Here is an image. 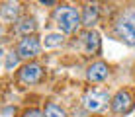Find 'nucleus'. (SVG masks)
<instances>
[{
  "label": "nucleus",
  "instance_id": "f257e3e1",
  "mask_svg": "<svg viewBox=\"0 0 135 117\" xmlns=\"http://www.w3.org/2000/svg\"><path fill=\"white\" fill-rule=\"evenodd\" d=\"M55 22L63 33H73L80 23V14L73 6H59L55 12Z\"/></svg>",
  "mask_w": 135,
  "mask_h": 117
},
{
  "label": "nucleus",
  "instance_id": "f03ea898",
  "mask_svg": "<svg viewBox=\"0 0 135 117\" xmlns=\"http://www.w3.org/2000/svg\"><path fill=\"white\" fill-rule=\"evenodd\" d=\"M115 33L127 45H135V8L123 12L115 22Z\"/></svg>",
  "mask_w": 135,
  "mask_h": 117
},
{
  "label": "nucleus",
  "instance_id": "7ed1b4c3",
  "mask_svg": "<svg viewBox=\"0 0 135 117\" xmlns=\"http://www.w3.org/2000/svg\"><path fill=\"white\" fill-rule=\"evenodd\" d=\"M82 101H84V107L88 111H100L106 105V101H108V92L106 90H90V92H86Z\"/></svg>",
  "mask_w": 135,
  "mask_h": 117
},
{
  "label": "nucleus",
  "instance_id": "20e7f679",
  "mask_svg": "<svg viewBox=\"0 0 135 117\" xmlns=\"http://www.w3.org/2000/svg\"><path fill=\"white\" fill-rule=\"evenodd\" d=\"M131 107H133V96L129 92L119 90L112 98V109H114L115 113H127Z\"/></svg>",
  "mask_w": 135,
  "mask_h": 117
},
{
  "label": "nucleus",
  "instance_id": "39448f33",
  "mask_svg": "<svg viewBox=\"0 0 135 117\" xmlns=\"http://www.w3.org/2000/svg\"><path fill=\"white\" fill-rule=\"evenodd\" d=\"M39 49H41V45H39V41H37L33 35L24 37V39L20 41V45H18V57L31 59V57H35V55L39 53Z\"/></svg>",
  "mask_w": 135,
  "mask_h": 117
},
{
  "label": "nucleus",
  "instance_id": "423d86ee",
  "mask_svg": "<svg viewBox=\"0 0 135 117\" xmlns=\"http://www.w3.org/2000/svg\"><path fill=\"white\" fill-rule=\"evenodd\" d=\"M41 74H43V70H41L39 64L30 63V64H26V67L20 70V80L24 84H35V82L41 80Z\"/></svg>",
  "mask_w": 135,
  "mask_h": 117
},
{
  "label": "nucleus",
  "instance_id": "0eeeda50",
  "mask_svg": "<svg viewBox=\"0 0 135 117\" xmlns=\"http://www.w3.org/2000/svg\"><path fill=\"white\" fill-rule=\"evenodd\" d=\"M88 80L92 82H102L108 78V64L106 63H94L88 67V72H86Z\"/></svg>",
  "mask_w": 135,
  "mask_h": 117
},
{
  "label": "nucleus",
  "instance_id": "6e6552de",
  "mask_svg": "<svg viewBox=\"0 0 135 117\" xmlns=\"http://www.w3.org/2000/svg\"><path fill=\"white\" fill-rule=\"evenodd\" d=\"M82 43H84V51L86 53H98L100 51V35L96 33L94 29H88L84 35H82Z\"/></svg>",
  "mask_w": 135,
  "mask_h": 117
},
{
  "label": "nucleus",
  "instance_id": "1a4fd4ad",
  "mask_svg": "<svg viewBox=\"0 0 135 117\" xmlns=\"http://www.w3.org/2000/svg\"><path fill=\"white\" fill-rule=\"evenodd\" d=\"M98 6H86L84 8V12H82V18H80V22H82V26H86L88 29H92L94 27V23L98 22Z\"/></svg>",
  "mask_w": 135,
  "mask_h": 117
},
{
  "label": "nucleus",
  "instance_id": "9d476101",
  "mask_svg": "<svg viewBox=\"0 0 135 117\" xmlns=\"http://www.w3.org/2000/svg\"><path fill=\"white\" fill-rule=\"evenodd\" d=\"M35 20L33 18H26V20H22L20 23L16 26V31L18 33H22V35H26V37H30V33H33L35 31Z\"/></svg>",
  "mask_w": 135,
  "mask_h": 117
},
{
  "label": "nucleus",
  "instance_id": "9b49d317",
  "mask_svg": "<svg viewBox=\"0 0 135 117\" xmlns=\"http://www.w3.org/2000/svg\"><path fill=\"white\" fill-rule=\"evenodd\" d=\"M0 14H2L6 20H14V18H18V14H20V4H14V2L4 4V6L0 8Z\"/></svg>",
  "mask_w": 135,
  "mask_h": 117
},
{
  "label": "nucleus",
  "instance_id": "f8f14e48",
  "mask_svg": "<svg viewBox=\"0 0 135 117\" xmlns=\"http://www.w3.org/2000/svg\"><path fill=\"white\" fill-rule=\"evenodd\" d=\"M45 117H67V113H65L59 105L49 104L47 107H45Z\"/></svg>",
  "mask_w": 135,
  "mask_h": 117
},
{
  "label": "nucleus",
  "instance_id": "ddd939ff",
  "mask_svg": "<svg viewBox=\"0 0 135 117\" xmlns=\"http://www.w3.org/2000/svg\"><path fill=\"white\" fill-rule=\"evenodd\" d=\"M63 43V35L61 33H49L45 35V47H57Z\"/></svg>",
  "mask_w": 135,
  "mask_h": 117
},
{
  "label": "nucleus",
  "instance_id": "4468645a",
  "mask_svg": "<svg viewBox=\"0 0 135 117\" xmlns=\"http://www.w3.org/2000/svg\"><path fill=\"white\" fill-rule=\"evenodd\" d=\"M18 60H20L18 53H10V55H8V60H6V68H14L18 64Z\"/></svg>",
  "mask_w": 135,
  "mask_h": 117
},
{
  "label": "nucleus",
  "instance_id": "2eb2a0df",
  "mask_svg": "<svg viewBox=\"0 0 135 117\" xmlns=\"http://www.w3.org/2000/svg\"><path fill=\"white\" fill-rule=\"evenodd\" d=\"M24 117H43L41 115V111H37V109H30V111H26Z\"/></svg>",
  "mask_w": 135,
  "mask_h": 117
},
{
  "label": "nucleus",
  "instance_id": "dca6fc26",
  "mask_svg": "<svg viewBox=\"0 0 135 117\" xmlns=\"http://www.w3.org/2000/svg\"><path fill=\"white\" fill-rule=\"evenodd\" d=\"M0 55H2V49H0Z\"/></svg>",
  "mask_w": 135,
  "mask_h": 117
}]
</instances>
